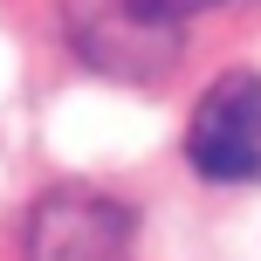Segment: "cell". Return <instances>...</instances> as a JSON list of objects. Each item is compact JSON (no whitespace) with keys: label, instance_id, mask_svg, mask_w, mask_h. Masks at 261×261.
Segmentation results:
<instances>
[{"label":"cell","instance_id":"obj_1","mask_svg":"<svg viewBox=\"0 0 261 261\" xmlns=\"http://www.w3.org/2000/svg\"><path fill=\"white\" fill-rule=\"evenodd\" d=\"M186 158L199 179L213 186H248L261 179V76L234 69V76L206 83L186 124Z\"/></svg>","mask_w":261,"mask_h":261}]
</instances>
